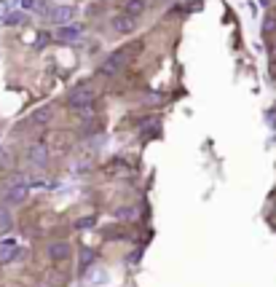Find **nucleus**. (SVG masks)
I'll return each instance as SVG.
<instances>
[{
    "label": "nucleus",
    "mask_w": 276,
    "mask_h": 287,
    "mask_svg": "<svg viewBox=\"0 0 276 287\" xmlns=\"http://www.w3.org/2000/svg\"><path fill=\"white\" fill-rule=\"evenodd\" d=\"M113 30L121 32V35H129V32L137 30V19H131V16H126V14H116L113 16Z\"/></svg>",
    "instance_id": "7ed1b4c3"
},
{
    "label": "nucleus",
    "mask_w": 276,
    "mask_h": 287,
    "mask_svg": "<svg viewBox=\"0 0 276 287\" xmlns=\"http://www.w3.org/2000/svg\"><path fill=\"white\" fill-rule=\"evenodd\" d=\"M49 41H51V35H49V32H38V41H35V46H38V49H43V46L49 43Z\"/></svg>",
    "instance_id": "4468645a"
},
{
    "label": "nucleus",
    "mask_w": 276,
    "mask_h": 287,
    "mask_svg": "<svg viewBox=\"0 0 276 287\" xmlns=\"http://www.w3.org/2000/svg\"><path fill=\"white\" fill-rule=\"evenodd\" d=\"M266 30H271V32L276 30V19H274V16H271V19H268V22H266Z\"/></svg>",
    "instance_id": "f3484780"
},
{
    "label": "nucleus",
    "mask_w": 276,
    "mask_h": 287,
    "mask_svg": "<svg viewBox=\"0 0 276 287\" xmlns=\"http://www.w3.org/2000/svg\"><path fill=\"white\" fill-rule=\"evenodd\" d=\"M27 158H30L32 164H38V166H46V164H49V156H46V148H43V145H32V148H30V156H27Z\"/></svg>",
    "instance_id": "6e6552de"
},
{
    "label": "nucleus",
    "mask_w": 276,
    "mask_h": 287,
    "mask_svg": "<svg viewBox=\"0 0 276 287\" xmlns=\"http://www.w3.org/2000/svg\"><path fill=\"white\" fill-rule=\"evenodd\" d=\"M75 16H78V8H75V5H56V8L51 11V19H54L59 27L73 25V22H75Z\"/></svg>",
    "instance_id": "f03ea898"
},
{
    "label": "nucleus",
    "mask_w": 276,
    "mask_h": 287,
    "mask_svg": "<svg viewBox=\"0 0 276 287\" xmlns=\"http://www.w3.org/2000/svg\"><path fill=\"white\" fill-rule=\"evenodd\" d=\"M27 191H30V185H27V183H16L14 188H8L5 199H8V202H14V204H19V202H25Z\"/></svg>",
    "instance_id": "0eeeda50"
},
{
    "label": "nucleus",
    "mask_w": 276,
    "mask_h": 287,
    "mask_svg": "<svg viewBox=\"0 0 276 287\" xmlns=\"http://www.w3.org/2000/svg\"><path fill=\"white\" fill-rule=\"evenodd\" d=\"M25 252L16 250V247H0V263H14L16 258H22Z\"/></svg>",
    "instance_id": "1a4fd4ad"
},
{
    "label": "nucleus",
    "mask_w": 276,
    "mask_h": 287,
    "mask_svg": "<svg viewBox=\"0 0 276 287\" xmlns=\"http://www.w3.org/2000/svg\"><path fill=\"white\" fill-rule=\"evenodd\" d=\"M67 105L75 107V110H80V113H89L91 105H94V91H91V89H75V91H70Z\"/></svg>",
    "instance_id": "f257e3e1"
},
{
    "label": "nucleus",
    "mask_w": 276,
    "mask_h": 287,
    "mask_svg": "<svg viewBox=\"0 0 276 287\" xmlns=\"http://www.w3.org/2000/svg\"><path fill=\"white\" fill-rule=\"evenodd\" d=\"M22 22H27V16L22 14V11H11V14L5 16V25H22Z\"/></svg>",
    "instance_id": "ddd939ff"
},
{
    "label": "nucleus",
    "mask_w": 276,
    "mask_h": 287,
    "mask_svg": "<svg viewBox=\"0 0 276 287\" xmlns=\"http://www.w3.org/2000/svg\"><path fill=\"white\" fill-rule=\"evenodd\" d=\"M80 32H83V27L80 25H65V27L56 30V38H59V41H78Z\"/></svg>",
    "instance_id": "423d86ee"
},
{
    "label": "nucleus",
    "mask_w": 276,
    "mask_h": 287,
    "mask_svg": "<svg viewBox=\"0 0 276 287\" xmlns=\"http://www.w3.org/2000/svg\"><path fill=\"white\" fill-rule=\"evenodd\" d=\"M89 226H94V217H83V220L75 223V228H89Z\"/></svg>",
    "instance_id": "2eb2a0df"
},
{
    "label": "nucleus",
    "mask_w": 276,
    "mask_h": 287,
    "mask_svg": "<svg viewBox=\"0 0 276 287\" xmlns=\"http://www.w3.org/2000/svg\"><path fill=\"white\" fill-rule=\"evenodd\" d=\"M51 118H54V110H51V107H40V110L32 113V124H38V126L49 124Z\"/></svg>",
    "instance_id": "9d476101"
},
{
    "label": "nucleus",
    "mask_w": 276,
    "mask_h": 287,
    "mask_svg": "<svg viewBox=\"0 0 276 287\" xmlns=\"http://www.w3.org/2000/svg\"><path fill=\"white\" fill-rule=\"evenodd\" d=\"M0 16H3V19L8 16V3H5V0H0Z\"/></svg>",
    "instance_id": "dca6fc26"
},
{
    "label": "nucleus",
    "mask_w": 276,
    "mask_h": 287,
    "mask_svg": "<svg viewBox=\"0 0 276 287\" xmlns=\"http://www.w3.org/2000/svg\"><path fill=\"white\" fill-rule=\"evenodd\" d=\"M49 258H51V261H56V263L67 261V258H70V244H65V242H51V244H49Z\"/></svg>",
    "instance_id": "39448f33"
},
{
    "label": "nucleus",
    "mask_w": 276,
    "mask_h": 287,
    "mask_svg": "<svg viewBox=\"0 0 276 287\" xmlns=\"http://www.w3.org/2000/svg\"><path fill=\"white\" fill-rule=\"evenodd\" d=\"M11 223H14V220H11V212L5 209V207H0V231H8Z\"/></svg>",
    "instance_id": "9b49d317"
},
{
    "label": "nucleus",
    "mask_w": 276,
    "mask_h": 287,
    "mask_svg": "<svg viewBox=\"0 0 276 287\" xmlns=\"http://www.w3.org/2000/svg\"><path fill=\"white\" fill-rule=\"evenodd\" d=\"M116 217H121V220H134L137 209H134V207H121V209L116 212Z\"/></svg>",
    "instance_id": "f8f14e48"
},
{
    "label": "nucleus",
    "mask_w": 276,
    "mask_h": 287,
    "mask_svg": "<svg viewBox=\"0 0 276 287\" xmlns=\"http://www.w3.org/2000/svg\"><path fill=\"white\" fill-rule=\"evenodd\" d=\"M145 8H148V0H124V3H121V11H124L126 16H131V19L142 16Z\"/></svg>",
    "instance_id": "20e7f679"
}]
</instances>
